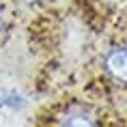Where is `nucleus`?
I'll return each mask as SVG.
<instances>
[{
    "label": "nucleus",
    "instance_id": "f257e3e1",
    "mask_svg": "<svg viewBox=\"0 0 127 127\" xmlns=\"http://www.w3.org/2000/svg\"><path fill=\"white\" fill-rule=\"evenodd\" d=\"M101 69L112 84L127 86V41L108 47L101 60Z\"/></svg>",
    "mask_w": 127,
    "mask_h": 127
},
{
    "label": "nucleus",
    "instance_id": "f03ea898",
    "mask_svg": "<svg viewBox=\"0 0 127 127\" xmlns=\"http://www.w3.org/2000/svg\"><path fill=\"white\" fill-rule=\"evenodd\" d=\"M56 127H99V121L86 108H71L58 116Z\"/></svg>",
    "mask_w": 127,
    "mask_h": 127
},
{
    "label": "nucleus",
    "instance_id": "7ed1b4c3",
    "mask_svg": "<svg viewBox=\"0 0 127 127\" xmlns=\"http://www.w3.org/2000/svg\"><path fill=\"white\" fill-rule=\"evenodd\" d=\"M9 26H11V17H9L7 9L0 4V39H2V37L9 32Z\"/></svg>",
    "mask_w": 127,
    "mask_h": 127
},
{
    "label": "nucleus",
    "instance_id": "20e7f679",
    "mask_svg": "<svg viewBox=\"0 0 127 127\" xmlns=\"http://www.w3.org/2000/svg\"><path fill=\"white\" fill-rule=\"evenodd\" d=\"M41 2H43V0H20V4H24V7H37Z\"/></svg>",
    "mask_w": 127,
    "mask_h": 127
}]
</instances>
